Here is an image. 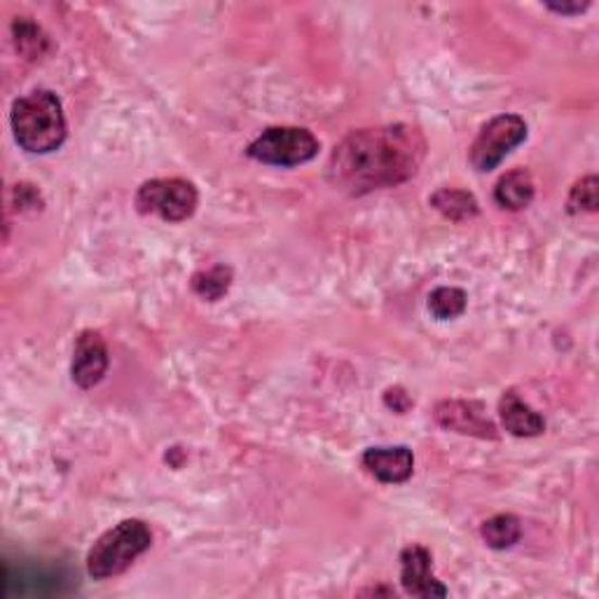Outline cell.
Returning <instances> with one entry per match:
<instances>
[{
    "label": "cell",
    "instance_id": "cell-1",
    "mask_svg": "<svg viewBox=\"0 0 599 599\" xmlns=\"http://www.w3.org/2000/svg\"><path fill=\"white\" fill-rule=\"evenodd\" d=\"M428 143L412 125L359 129L335 146L328 160V180L347 195H367L396 188L417 176Z\"/></svg>",
    "mask_w": 599,
    "mask_h": 599
},
{
    "label": "cell",
    "instance_id": "cell-2",
    "mask_svg": "<svg viewBox=\"0 0 599 599\" xmlns=\"http://www.w3.org/2000/svg\"><path fill=\"white\" fill-rule=\"evenodd\" d=\"M14 141L34 155H48L66 141V117L61 101L50 89H36L12 105Z\"/></svg>",
    "mask_w": 599,
    "mask_h": 599
},
{
    "label": "cell",
    "instance_id": "cell-3",
    "mask_svg": "<svg viewBox=\"0 0 599 599\" xmlns=\"http://www.w3.org/2000/svg\"><path fill=\"white\" fill-rule=\"evenodd\" d=\"M152 534L143 520H122L91 546L87 574L97 581L127 572L138 556L150 548Z\"/></svg>",
    "mask_w": 599,
    "mask_h": 599
},
{
    "label": "cell",
    "instance_id": "cell-4",
    "mask_svg": "<svg viewBox=\"0 0 599 599\" xmlns=\"http://www.w3.org/2000/svg\"><path fill=\"white\" fill-rule=\"evenodd\" d=\"M199 195L190 180L155 178L136 192V209L143 216H160L166 223H183L197 211Z\"/></svg>",
    "mask_w": 599,
    "mask_h": 599
},
{
    "label": "cell",
    "instance_id": "cell-5",
    "mask_svg": "<svg viewBox=\"0 0 599 599\" xmlns=\"http://www.w3.org/2000/svg\"><path fill=\"white\" fill-rule=\"evenodd\" d=\"M319 138L302 127H270L249 146V158L272 166H300L319 155Z\"/></svg>",
    "mask_w": 599,
    "mask_h": 599
},
{
    "label": "cell",
    "instance_id": "cell-6",
    "mask_svg": "<svg viewBox=\"0 0 599 599\" xmlns=\"http://www.w3.org/2000/svg\"><path fill=\"white\" fill-rule=\"evenodd\" d=\"M525 138L527 125L520 115L506 113L491 117L471 146V164L478 169V172H491V169H497L506 160V155H511Z\"/></svg>",
    "mask_w": 599,
    "mask_h": 599
},
{
    "label": "cell",
    "instance_id": "cell-7",
    "mask_svg": "<svg viewBox=\"0 0 599 599\" xmlns=\"http://www.w3.org/2000/svg\"><path fill=\"white\" fill-rule=\"evenodd\" d=\"M434 417L442 428H448V432L454 434L475 436L485 440L499 438L497 424L489 420L485 405L478 401H442L436 405Z\"/></svg>",
    "mask_w": 599,
    "mask_h": 599
},
{
    "label": "cell",
    "instance_id": "cell-8",
    "mask_svg": "<svg viewBox=\"0 0 599 599\" xmlns=\"http://www.w3.org/2000/svg\"><path fill=\"white\" fill-rule=\"evenodd\" d=\"M105 371H109V347H105L101 333L83 330L73 351V382L78 384L80 389H91L103 379Z\"/></svg>",
    "mask_w": 599,
    "mask_h": 599
},
{
    "label": "cell",
    "instance_id": "cell-9",
    "mask_svg": "<svg viewBox=\"0 0 599 599\" xmlns=\"http://www.w3.org/2000/svg\"><path fill=\"white\" fill-rule=\"evenodd\" d=\"M432 552L424 546H408L401 552V583L412 597H448V588L436 578L432 566Z\"/></svg>",
    "mask_w": 599,
    "mask_h": 599
},
{
    "label": "cell",
    "instance_id": "cell-10",
    "mask_svg": "<svg viewBox=\"0 0 599 599\" xmlns=\"http://www.w3.org/2000/svg\"><path fill=\"white\" fill-rule=\"evenodd\" d=\"M363 469L384 485H401L414 471V454L405 445L396 448H371L363 452Z\"/></svg>",
    "mask_w": 599,
    "mask_h": 599
},
{
    "label": "cell",
    "instance_id": "cell-11",
    "mask_svg": "<svg viewBox=\"0 0 599 599\" xmlns=\"http://www.w3.org/2000/svg\"><path fill=\"white\" fill-rule=\"evenodd\" d=\"M499 414L506 432L517 438H534L546 432V420L529 403L522 401L513 389L501 396Z\"/></svg>",
    "mask_w": 599,
    "mask_h": 599
},
{
    "label": "cell",
    "instance_id": "cell-12",
    "mask_svg": "<svg viewBox=\"0 0 599 599\" xmlns=\"http://www.w3.org/2000/svg\"><path fill=\"white\" fill-rule=\"evenodd\" d=\"M495 199L501 209L522 211L532 204L534 199V180L527 169H513L495 188Z\"/></svg>",
    "mask_w": 599,
    "mask_h": 599
},
{
    "label": "cell",
    "instance_id": "cell-13",
    "mask_svg": "<svg viewBox=\"0 0 599 599\" xmlns=\"http://www.w3.org/2000/svg\"><path fill=\"white\" fill-rule=\"evenodd\" d=\"M428 202H432V207L438 213H442L445 219L454 221V223L473 221L481 213L478 199H475L471 192L459 190V188H442L436 195H432Z\"/></svg>",
    "mask_w": 599,
    "mask_h": 599
},
{
    "label": "cell",
    "instance_id": "cell-14",
    "mask_svg": "<svg viewBox=\"0 0 599 599\" xmlns=\"http://www.w3.org/2000/svg\"><path fill=\"white\" fill-rule=\"evenodd\" d=\"M481 534L489 548L506 550L520 541L522 522L515 515H495L485 522Z\"/></svg>",
    "mask_w": 599,
    "mask_h": 599
},
{
    "label": "cell",
    "instance_id": "cell-15",
    "mask_svg": "<svg viewBox=\"0 0 599 599\" xmlns=\"http://www.w3.org/2000/svg\"><path fill=\"white\" fill-rule=\"evenodd\" d=\"M14 42H17V50L26 59H40L45 52L50 50V38L45 30L26 17H20L12 24Z\"/></svg>",
    "mask_w": 599,
    "mask_h": 599
},
{
    "label": "cell",
    "instance_id": "cell-16",
    "mask_svg": "<svg viewBox=\"0 0 599 599\" xmlns=\"http://www.w3.org/2000/svg\"><path fill=\"white\" fill-rule=\"evenodd\" d=\"M229 284H233V270L225 265H216L192 276V290L199 298H204L209 302L221 300L229 290Z\"/></svg>",
    "mask_w": 599,
    "mask_h": 599
},
{
    "label": "cell",
    "instance_id": "cell-17",
    "mask_svg": "<svg viewBox=\"0 0 599 599\" xmlns=\"http://www.w3.org/2000/svg\"><path fill=\"white\" fill-rule=\"evenodd\" d=\"M466 294L462 288L454 286H440L436 288L432 296H428V312H432L436 319L448 321L462 316L466 310Z\"/></svg>",
    "mask_w": 599,
    "mask_h": 599
},
{
    "label": "cell",
    "instance_id": "cell-18",
    "mask_svg": "<svg viewBox=\"0 0 599 599\" xmlns=\"http://www.w3.org/2000/svg\"><path fill=\"white\" fill-rule=\"evenodd\" d=\"M597 178L595 176H586L581 178L576 186L572 188V195H570V213H595L597 211Z\"/></svg>",
    "mask_w": 599,
    "mask_h": 599
},
{
    "label": "cell",
    "instance_id": "cell-19",
    "mask_svg": "<svg viewBox=\"0 0 599 599\" xmlns=\"http://www.w3.org/2000/svg\"><path fill=\"white\" fill-rule=\"evenodd\" d=\"M14 195H17V204L20 209H36V207H42V197L40 192L28 186V183H20L17 188H14Z\"/></svg>",
    "mask_w": 599,
    "mask_h": 599
},
{
    "label": "cell",
    "instance_id": "cell-20",
    "mask_svg": "<svg viewBox=\"0 0 599 599\" xmlns=\"http://www.w3.org/2000/svg\"><path fill=\"white\" fill-rule=\"evenodd\" d=\"M384 403H387V408H391L394 412H401V414L412 405L410 396L401 387L387 389V394H384Z\"/></svg>",
    "mask_w": 599,
    "mask_h": 599
},
{
    "label": "cell",
    "instance_id": "cell-21",
    "mask_svg": "<svg viewBox=\"0 0 599 599\" xmlns=\"http://www.w3.org/2000/svg\"><path fill=\"white\" fill-rule=\"evenodd\" d=\"M546 8L558 14H581L590 8V3H548Z\"/></svg>",
    "mask_w": 599,
    "mask_h": 599
}]
</instances>
